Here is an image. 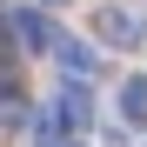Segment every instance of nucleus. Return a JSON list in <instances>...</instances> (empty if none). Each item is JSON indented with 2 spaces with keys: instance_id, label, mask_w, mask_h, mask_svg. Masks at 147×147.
I'll return each mask as SVG.
<instances>
[{
  "instance_id": "3",
  "label": "nucleus",
  "mask_w": 147,
  "mask_h": 147,
  "mask_svg": "<svg viewBox=\"0 0 147 147\" xmlns=\"http://www.w3.org/2000/svg\"><path fill=\"white\" fill-rule=\"evenodd\" d=\"M54 60H60L67 74H74V80H94V67H100L87 40H54Z\"/></svg>"
},
{
  "instance_id": "7",
  "label": "nucleus",
  "mask_w": 147,
  "mask_h": 147,
  "mask_svg": "<svg viewBox=\"0 0 147 147\" xmlns=\"http://www.w3.org/2000/svg\"><path fill=\"white\" fill-rule=\"evenodd\" d=\"M54 7H60V0H54Z\"/></svg>"
},
{
  "instance_id": "6",
  "label": "nucleus",
  "mask_w": 147,
  "mask_h": 147,
  "mask_svg": "<svg viewBox=\"0 0 147 147\" xmlns=\"http://www.w3.org/2000/svg\"><path fill=\"white\" fill-rule=\"evenodd\" d=\"M20 114H27V100H20V87L0 74V120H20Z\"/></svg>"
},
{
  "instance_id": "2",
  "label": "nucleus",
  "mask_w": 147,
  "mask_h": 147,
  "mask_svg": "<svg viewBox=\"0 0 147 147\" xmlns=\"http://www.w3.org/2000/svg\"><path fill=\"white\" fill-rule=\"evenodd\" d=\"M54 114H60V127H67V134H80L87 120H94V100H87V87H80V80H74V87H60V94H54Z\"/></svg>"
},
{
  "instance_id": "4",
  "label": "nucleus",
  "mask_w": 147,
  "mask_h": 147,
  "mask_svg": "<svg viewBox=\"0 0 147 147\" xmlns=\"http://www.w3.org/2000/svg\"><path fill=\"white\" fill-rule=\"evenodd\" d=\"M13 40H27V47H47V54H54V40H60V34L47 27L40 13H13Z\"/></svg>"
},
{
  "instance_id": "1",
  "label": "nucleus",
  "mask_w": 147,
  "mask_h": 147,
  "mask_svg": "<svg viewBox=\"0 0 147 147\" xmlns=\"http://www.w3.org/2000/svg\"><path fill=\"white\" fill-rule=\"evenodd\" d=\"M94 34H100L107 47H140V13H127V7H100V13H94Z\"/></svg>"
},
{
  "instance_id": "5",
  "label": "nucleus",
  "mask_w": 147,
  "mask_h": 147,
  "mask_svg": "<svg viewBox=\"0 0 147 147\" xmlns=\"http://www.w3.org/2000/svg\"><path fill=\"white\" fill-rule=\"evenodd\" d=\"M120 114H127V120H147V80H140V74L120 87Z\"/></svg>"
}]
</instances>
